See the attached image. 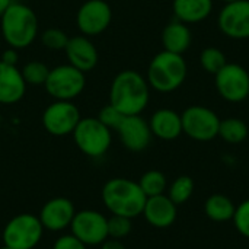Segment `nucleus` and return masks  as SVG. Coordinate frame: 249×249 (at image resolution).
<instances>
[{
    "instance_id": "nucleus-1",
    "label": "nucleus",
    "mask_w": 249,
    "mask_h": 249,
    "mask_svg": "<svg viewBox=\"0 0 249 249\" xmlns=\"http://www.w3.org/2000/svg\"><path fill=\"white\" fill-rule=\"evenodd\" d=\"M150 86L136 70L120 71L109 88V104L124 115H140L149 105Z\"/></svg>"
},
{
    "instance_id": "nucleus-2",
    "label": "nucleus",
    "mask_w": 249,
    "mask_h": 249,
    "mask_svg": "<svg viewBox=\"0 0 249 249\" xmlns=\"http://www.w3.org/2000/svg\"><path fill=\"white\" fill-rule=\"evenodd\" d=\"M102 203L114 216L136 219L143 213L147 197L139 182L127 178H112L102 187Z\"/></svg>"
},
{
    "instance_id": "nucleus-3",
    "label": "nucleus",
    "mask_w": 249,
    "mask_h": 249,
    "mask_svg": "<svg viewBox=\"0 0 249 249\" xmlns=\"http://www.w3.org/2000/svg\"><path fill=\"white\" fill-rule=\"evenodd\" d=\"M0 18L1 35L9 47L22 50L35 41L38 35V18L29 6L13 1Z\"/></svg>"
},
{
    "instance_id": "nucleus-4",
    "label": "nucleus",
    "mask_w": 249,
    "mask_h": 249,
    "mask_svg": "<svg viewBox=\"0 0 249 249\" xmlns=\"http://www.w3.org/2000/svg\"><path fill=\"white\" fill-rule=\"evenodd\" d=\"M188 67L181 54L160 51L147 67V83L160 93H169L181 88L187 79Z\"/></svg>"
},
{
    "instance_id": "nucleus-5",
    "label": "nucleus",
    "mask_w": 249,
    "mask_h": 249,
    "mask_svg": "<svg viewBox=\"0 0 249 249\" xmlns=\"http://www.w3.org/2000/svg\"><path fill=\"white\" fill-rule=\"evenodd\" d=\"M44 226L38 216L32 213H20L13 216L3 228V245L12 249H35L42 236Z\"/></svg>"
},
{
    "instance_id": "nucleus-6",
    "label": "nucleus",
    "mask_w": 249,
    "mask_h": 249,
    "mask_svg": "<svg viewBox=\"0 0 249 249\" xmlns=\"http://www.w3.org/2000/svg\"><path fill=\"white\" fill-rule=\"evenodd\" d=\"M112 130L104 125L98 117L80 118L74 131L71 133L77 149L89 158L104 156L112 143Z\"/></svg>"
},
{
    "instance_id": "nucleus-7",
    "label": "nucleus",
    "mask_w": 249,
    "mask_h": 249,
    "mask_svg": "<svg viewBox=\"0 0 249 249\" xmlns=\"http://www.w3.org/2000/svg\"><path fill=\"white\" fill-rule=\"evenodd\" d=\"M86 86L85 73L70 64H61L50 69L44 85L47 93L55 101H73Z\"/></svg>"
},
{
    "instance_id": "nucleus-8",
    "label": "nucleus",
    "mask_w": 249,
    "mask_h": 249,
    "mask_svg": "<svg viewBox=\"0 0 249 249\" xmlns=\"http://www.w3.org/2000/svg\"><path fill=\"white\" fill-rule=\"evenodd\" d=\"M182 133L196 142H212L219 137V115L203 105H191L181 114Z\"/></svg>"
},
{
    "instance_id": "nucleus-9",
    "label": "nucleus",
    "mask_w": 249,
    "mask_h": 249,
    "mask_svg": "<svg viewBox=\"0 0 249 249\" xmlns=\"http://www.w3.org/2000/svg\"><path fill=\"white\" fill-rule=\"evenodd\" d=\"M70 233L86 247H99L108 239V217L90 209L76 212L70 225Z\"/></svg>"
},
{
    "instance_id": "nucleus-10",
    "label": "nucleus",
    "mask_w": 249,
    "mask_h": 249,
    "mask_svg": "<svg viewBox=\"0 0 249 249\" xmlns=\"http://www.w3.org/2000/svg\"><path fill=\"white\" fill-rule=\"evenodd\" d=\"M214 85L225 101L232 104L244 102L249 96L248 70L238 63H226V66L214 74Z\"/></svg>"
},
{
    "instance_id": "nucleus-11",
    "label": "nucleus",
    "mask_w": 249,
    "mask_h": 249,
    "mask_svg": "<svg viewBox=\"0 0 249 249\" xmlns=\"http://www.w3.org/2000/svg\"><path fill=\"white\" fill-rule=\"evenodd\" d=\"M80 118V111L71 101H54L44 109L41 121L47 133L64 137L74 131Z\"/></svg>"
},
{
    "instance_id": "nucleus-12",
    "label": "nucleus",
    "mask_w": 249,
    "mask_h": 249,
    "mask_svg": "<svg viewBox=\"0 0 249 249\" xmlns=\"http://www.w3.org/2000/svg\"><path fill=\"white\" fill-rule=\"evenodd\" d=\"M112 20L111 6L105 0H86L76 13V25L86 36L101 35Z\"/></svg>"
},
{
    "instance_id": "nucleus-13",
    "label": "nucleus",
    "mask_w": 249,
    "mask_h": 249,
    "mask_svg": "<svg viewBox=\"0 0 249 249\" xmlns=\"http://www.w3.org/2000/svg\"><path fill=\"white\" fill-rule=\"evenodd\" d=\"M220 32L232 39L249 38V0L226 3L217 16Z\"/></svg>"
},
{
    "instance_id": "nucleus-14",
    "label": "nucleus",
    "mask_w": 249,
    "mask_h": 249,
    "mask_svg": "<svg viewBox=\"0 0 249 249\" xmlns=\"http://www.w3.org/2000/svg\"><path fill=\"white\" fill-rule=\"evenodd\" d=\"M76 214V209L71 200L66 197H54L48 200L39 210V220L48 232H63L70 228Z\"/></svg>"
},
{
    "instance_id": "nucleus-15",
    "label": "nucleus",
    "mask_w": 249,
    "mask_h": 249,
    "mask_svg": "<svg viewBox=\"0 0 249 249\" xmlns=\"http://www.w3.org/2000/svg\"><path fill=\"white\" fill-rule=\"evenodd\" d=\"M120 140L130 152H143L152 142V130L149 121L142 115H125L120 127L117 128Z\"/></svg>"
},
{
    "instance_id": "nucleus-16",
    "label": "nucleus",
    "mask_w": 249,
    "mask_h": 249,
    "mask_svg": "<svg viewBox=\"0 0 249 249\" xmlns=\"http://www.w3.org/2000/svg\"><path fill=\"white\" fill-rule=\"evenodd\" d=\"M69 64L76 67L77 70L88 73L93 70L98 64L99 54L93 42L86 35L71 36L64 48Z\"/></svg>"
},
{
    "instance_id": "nucleus-17",
    "label": "nucleus",
    "mask_w": 249,
    "mask_h": 249,
    "mask_svg": "<svg viewBox=\"0 0 249 249\" xmlns=\"http://www.w3.org/2000/svg\"><path fill=\"white\" fill-rule=\"evenodd\" d=\"M177 204L166 196H155V197H147L144 209L142 216H144L146 222L158 229H166L174 225L177 220Z\"/></svg>"
},
{
    "instance_id": "nucleus-18",
    "label": "nucleus",
    "mask_w": 249,
    "mask_h": 249,
    "mask_svg": "<svg viewBox=\"0 0 249 249\" xmlns=\"http://www.w3.org/2000/svg\"><path fill=\"white\" fill-rule=\"evenodd\" d=\"M26 86L20 69L0 61V104L12 105L19 102L25 96Z\"/></svg>"
},
{
    "instance_id": "nucleus-19",
    "label": "nucleus",
    "mask_w": 249,
    "mask_h": 249,
    "mask_svg": "<svg viewBox=\"0 0 249 249\" xmlns=\"http://www.w3.org/2000/svg\"><path fill=\"white\" fill-rule=\"evenodd\" d=\"M149 125L152 134L165 142H172L182 134L181 114L169 108H162L153 112L149 120Z\"/></svg>"
},
{
    "instance_id": "nucleus-20",
    "label": "nucleus",
    "mask_w": 249,
    "mask_h": 249,
    "mask_svg": "<svg viewBox=\"0 0 249 249\" xmlns=\"http://www.w3.org/2000/svg\"><path fill=\"white\" fill-rule=\"evenodd\" d=\"M172 10L177 20L198 23L206 20L213 12V0H174Z\"/></svg>"
},
{
    "instance_id": "nucleus-21",
    "label": "nucleus",
    "mask_w": 249,
    "mask_h": 249,
    "mask_svg": "<svg viewBox=\"0 0 249 249\" xmlns=\"http://www.w3.org/2000/svg\"><path fill=\"white\" fill-rule=\"evenodd\" d=\"M193 41L191 31L187 23L174 20L168 23L162 31V45L165 51L175 53V54H184Z\"/></svg>"
},
{
    "instance_id": "nucleus-22",
    "label": "nucleus",
    "mask_w": 249,
    "mask_h": 249,
    "mask_svg": "<svg viewBox=\"0 0 249 249\" xmlns=\"http://www.w3.org/2000/svg\"><path fill=\"white\" fill-rule=\"evenodd\" d=\"M235 210H236V206L233 204V201L223 194L210 196L204 204L206 216L216 223L231 222L233 219Z\"/></svg>"
},
{
    "instance_id": "nucleus-23",
    "label": "nucleus",
    "mask_w": 249,
    "mask_h": 249,
    "mask_svg": "<svg viewBox=\"0 0 249 249\" xmlns=\"http://www.w3.org/2000/svg\"><path fill=\"white\" fill-rule=\"evenodd\" d=\"M249 130L245 121L231 117L226 120H220V127H219V137L229 143V144H239L247 140Z\"/></svg>"
},
{
    "instance_id": "nucleus-24",
    "label": "nucleus",
    "mask_w": 249,
    "mask_h": 249,
    "mask_svg": "<svg viewBox=\"0 0 249 249\" xmlns=\"http://www.w3.org/2000/svg\"><path fill=\"white\" fill-rule=\"evenodd\" d=\"M139 185L146 197H155V196L165 194L168 188V181H166V177L160 171L152 169L142 175Z\"/></svg>"
},
{
    "instance_id": "nucleus-25",
    "label": "nucleus",
    "mask_w": 249,
    "mask_h": 249,
    "mask_svg": "<svg viewBox=\"0 0 249 249\" xmlns=\"http://www.w3.org/2000/svg\"><path fill=\"white\" fill-rule=\"evenodd\" d=\"M193 193H194V181H193V178L188 177V175H181L171 184L169 191H168V197L177 206H181V204L187 203L191 198Z\"/></svg>"
},
{
    "instance_id": "nucleus-26",
    "label": "nucleus",
    "mask_w": 249,
    "mask_h": 249,
    "mask_svg": "<svg viewBox=\"0 0 249 249\" xmlns=\"http://www.w3.org/2000/svg\"><path fill=\"white\" fill-rule=\"evenodd\" d=\"M20 73H22L23 80H25L26 85L44 86L45 82H47V77L50 74V67L42 61L34 60V61H28L23 66V69L20 70Z\"/></svg>"
},
{
    "instance_id": "nucleus-27",
    "label": "nucleus",
    "mask_w": 249,
    "mask_h": 249,
    "mask_svg": "<svg viewBox=\"0 0 249 249\" xmlns=\"http://www.w3.org/2000/svg\"><path fill=\"white\" fill-rule=\"evenodd\" d=\"M228 63V58L225 55V53L216 47H207L200 53V64L201 67L210 73V74H216L219 73Z\"/></svg>"
},
{
    "instance_id": "nucleus-28",
    "label": "nucleus",
    "mask_w": 249,
    "mask_h": 249,
    "mask_svg": "<svg viewBox=\"0 0 249 249\" xmlns=\"http://www.w3.org/2000/svg\"><path fill=\"white\" fill-rule=\"evenodd\" d=\"M69 36L64 31L58 29V28H50V29H45L42 34H41V42L45 48L48 50H54V51H58V50H64L67 42H69Z\"/></svg>"
},
{
    "instance_id": "nucleus-29",
    "label": "nucleus",
    "mask_w": 249,
    "mask_h": 249,
    "mask_svg": "<svg viewBox=\"0 0 249 249\" xmlns=\"http://www.w3.org/2000/svg\"><path fill=\"white\" fill-rule=\"evenodd\" d=\"M131 219L123 217V216H111L108 217V238L112 239H124L131 232Z\"/></svg>"
},
{
    "instance_id": "nucleus-30",
    "label": "nucleus",
    "mask_w": 249,
    "mask_h": 249,
    "mask_svg": "<svg viewBox=\"0 0 249 249\" xmlns=\"http://www.w3.org/2000/svg\"><path fill=\"white\" fill-rule=\"evenodd\" d=\"M124 117H125V115H124L123 112H120V111H118L115 107H112L111 104L102 107L101 111H99V114H98V120H99L104 125H107L109 130H115V131H117V128L120 127V124L123 123Z\"/></svg>"
},
{
    "instance_id": "nucleus-31",
    "label": "nucleus",
    "mask_w": 249,
    "mask_h": 249,
    "mask_svg": "<svg viewBox=\"0 0 249 249\" xmlns=\"http://www.w3.org/2000/svg\"><path fill=\"white\" fill-rule=\"evenodd\" d=\"M236 231L244 236L249 239V198L242 201L239 206H236L233 219H232Z\"/></svg>"
},
{
    "instance_id": "nucleus-32",
    "label": "nucleus",
    "mask_w": 249,
    "mask_h": 249,
    "mask_svg": "<svg viewBox=\"0 0 249 249\" xmlns=\"http://www.w3.org/2000/svg\"><path fill=\"white\" fill-rule=\"evenodd\" d=\"M53 249H88V247L71 233H64L54 241Z\"/></svg>"
},
{
    "instance_id": "nucleus-33",
    "label": "nucleus",
    "mask_w": 249,
    "mask_h": 249,
    "mask_svg": "<svg viewBox=\"0 0 249 249\" xmlns=\"http://www.w3.org/2000/svg\"><path fill=\"white\" fill-rule=\"evenodd\" d=\"M18 58H19V57H18V50H16V48L9 47L7 50H4V51H3L0 61H1V63H6V64H10V66H16Z\"/></svg>"
},
{
    "instance_id": "nucleus-34",
    "label": "nucleus",
    "mask_w": 249,
    "mask_h": 249,
    "mask_svg": "<svg viewBox=\"0 0 249 249\" xmlns=\"http://www.w3.org/2000/svg\"><path fill=\"white\" fill-rule=\"evenodd\" d=\"M101 249H125L124 244L118 239H112V238H108L104 244L99 245Z\"/></svg>"
},
{
    "instance_id": "nucleus-35",
    "label": "nucleus",
    "mask_w": 249,
    "mask_h": 249,
    "mask_svg": "<svg viewBox=\"0 0 249 249\" xmlns=\"http://www.w3.org/2000/svg\"><path fill=\"white\" fill-rule=\"evenodd\" d=\"M13 3V0H0V16L6 12V9Z\"/></svg>"
},
{
    "instance_id": "nucleus-36",
    "label": "nucleus",
    "mask_w": 249,
    "mask_h": 249,
    "mask_svg": "<svg viewBox=\"0 0 249 249\" xmlns=\"http://www.w3.org/2000/svg\"><path fill=\"white\" fill-rule=\"evenodd\" d=\"M220 1L226 4V3H232V1H236V0H220Z\"/></svg>"
},
{
    "instance_id": "nucleus-37",
    "label": "nucleus",
    "mask_w": 249,
    "mask_h": 249,
    "mask_svg": "<svg viewBox=\"0 0 249 249\" xmlns=\"http://www.w3.org/2000/svg\"><path fill=\"white\" fill-rule=\"evenodd\" d=\"M0 249H12V248H9V247H6V245H1V247H0Z\"/></svg>"
}]
</instances>
